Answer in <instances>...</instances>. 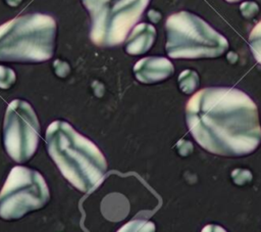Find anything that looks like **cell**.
<instances>
[{"label":"cell","instance_id":"obj_1","mask_svg":"<svg viewBox=\"0 0 261 232\" xmlns=\"http://www.w3.org/2000/svg\"><path fill=\"white\" fill-rule=\"evenodd\" d=\"M186 121L196 142L216 155L245 156L261 144L257 105L236 88L208 87L196 92L187 102Z\"/></svg>","mask_w":261,"mask_h":232},{"label":"cell","instance_id":"obj_2","mask_svg":"<svg viewBox=\"0 0 261 232\" xmlns=\"http://www.w3.org/2000/svg\"><path fill=\"white\" fill-rule=\"evenodd\" d=\"M49 155L62 176L77 190L88 193L103 180L107 161L100 149L64 121H55L46 131Z\"/></svg>","mask_w":261,"mask_h":232},{"label":"cell","instance_id":"obj_3","mask_svg":"<svg viewBox=\"0 0 261 232\" xmlns=\"http://www.w3.org/2000/svg\"><path fill=\"white\" fill-rule=\"evenodd\" d=\"M56 22L47 14L15 17L0 26V61L42 62L54 53Z\"/></svg>","mask_w":261,"mask_h":232},{"label":"cell","instance_id":"obj_4","mask_svg":"<svg viewBox=\"0 0 261 232\" xmlns=\"http://www.w3.org/2000/svg\"><path fill=\"white\" fill-rule=\"evenodd\" d=\"M165 29V50L171 58H216L229 47L224 36L189 11H179L168 16Z\"/></svg>","mask_w":261,"mask_h":232},{"label":"cell","instance_id":"obj_5","mask_svg":"<svg viewBox=\"0 0 261 232\" xmlns=\"http://www.w3.org/2000/svg\"><path fill=\"white\" fill-rule=\"evenodd\" d=\"M151 0H82L91 18L90 37L100 47L121 44Z\"/></svg>","mask_w":261,"mask_h":232},{"label":"cell","instance_id":"obj_6","mask_svg":"<svg viewBox=\"0 0 261 232\" xmlns=\"http://www.w3.org/2000/svg\"><path fill=\"white\" fill-rule=\"evenodd\" d=\"M50 193L43 176L25 167L11 169L0 192V218L17 220L45 206Z\"/></svg>","mask_w":261,"mask_h":232},{"label":"cell","instance_id":"obj_7","mask_svg":"<svg viewBox=\"0 0 261 232\" xmlns=\"http://www.w3.org/2000/svg\"><path fill=\"white\" fill-rule=\"evenodd\" d=\"M39 137V121L30 103L20 99L11 101L3 123V143L7 154L16 163L28 161L36 152Z\"/></svg>","mask_w":261,"mask_h":232},{"label":"cell","instance_id":"obj_8","mask_svg":"<svg viewBox=\"0 0 261 232\" xmlns=\"http://www.w3.org/2000/svg\"><path fill=\"white\" fill-rule=\"evenodd\" d=\"M137 80L144 84L162 82L174 73L173 64L165 57L150 56L140 59L134 66Z\"/></svg>","mask_w":261,"mask_h":232},{"label":"cell","instance_id":"obj_9","mask_svg":"<svg viewBox=\"0 0 261 232\" xmlns=\"http://www.w3.org/2000/svg\"><path fill=\"white\" fill-rule=\"evenodd\" d=\"M156 39V30L152 25L143 22L136 26L130 33L125 51L132 55L144 54L151 49Z\"/></svg>","mask_w":261,"mask_h":232},{"label":"cell","instance_id":"obj_10","mask_svg":"<svg viewBox=\"0 0 261 232\" xmlns=\"http://www.w3.org/2000/svg\"><path fill=\"white\" fill-rule=\"evenodd\" d=\"M199 76L193 69H185L178 76V86L185 94H193L199 87Z\"/></svg>","mask_w":261,"mask_h":232},{"label":"cell","instance_id":"obj_11","mask_svg":"<svg viewBox=\"0 0 261 232\" xmlns=\"http://www.w3.org/2000/svg\"><path fill=\"white\" fill-rule=\"evenodd\" d=\"M249 46L255 59L261 64V20L252 29L250 33Z\"/></svg>","mask_w":261,"mask_h":232},{"label":"cell","instance_id":"obj_12","mask_svg":"<svg viewBox=\"0 0 261 232\" xmlns=\"http://www.w3.org/2000/svg\"><path fill=\"white\" fill-rule=\"evenodd\" d=\"M15 82V74L14 72L6 66L0 65V88L8 89Z\"/></svg>","mask_w":261,"mask_h":232},{"label":"cell","instance_id":"obj_13","mask_svg":"<svg viewBox=\"0 0 261 232\" xmlns=\"http://www.w3.org/2000/svg\"><path fill=\"white\" fill-rule=\"evenodd\" d=\"M253 175L247 169H236L231 172V179L234 184L243 186L252 181Z\"/></svg>","mask_w":261,"mask_h":232},{"label":"cell","instance_id":"obj_14","mask_svg":"<svg viewBox=\"0 0 261 232\" xmlns=\"http://www.w3.org/2000/svg\"><path fill=\"white\" fill-rule=\"evenodd\" d=\"M240 11L245 18H253L259 12V6L254 1H245L240 5Z\"/></svg>","mask_w":261,"mask_h":232},{"label":"cell","instance_id":"obj_15","mask_svg":"<svg viewBox=\"0 0 261 232\" xmlns=\"http://www.w3.org/2000/svg\"><path fill=\"white\" fill-rule=\"evenodd\" d=\"M176 148H177L178 153L181 156H187V155L192 153V151H193V144L190 141H187V140L182 139V140L177 142Z\"/></svg>","mask_w":261,"mask_h":232},{"label":"cell","instance_id":"obj_16","mask_svg":"<svg viewBox=\"0 0 261 232\" xmlns=\"http://www.w3.org/2000/svg\"><path fill=\"white\" fill-rule=\"evenodd\" d=\"M149 18L153 22H157L161 18V14L155 10H151V11H149Z\"/></svg>","mask_w":261,"mask_h":232},{"label":"cell","instance_id":"obj_17","mask_svg":"<svg viewBox=\"0 0 261 232\" xmlns=\"http://www.w3.org/2000/svg\"><path fill=\"white\" fill-rule=\"evenodd\" d=\"M7 2V4H9L10 6H17L21 0H5Z\"/></svg>","mask_w":261,"mask_h":232},{"label":"cell","instance_id":"obj_18","mask_svg":"<svg viewBox=\"0 0 261 232\" xmlns=\"http://www.w3.org/2000/svg\"><path fill=\"white\" fill-rule=\"evenodd\" d=\"M226 2L228 3H237V2H241V1H244V0H225Z\"/></svg>","mask_w":261,"mask_h":232}]
</instances>
